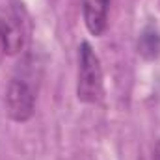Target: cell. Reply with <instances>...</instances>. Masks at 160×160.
<instances>
[{"label": "cell", "instance_id": "obj_5", "mask_svg": "<svg viewBox=\"0 0 160 160\" xmlns=\"http://www.w3.org/2000/svg\"><path fill=\"white\" fill-rule=\"evenodd\" d=\"M136 48H138V54L143 60H157V58H160V30L155 24H147L140 32Z\"/></svg>", "mask_w": 160, "mask_h": 160}, {"label": "cell", "instance_id": "obj_4", "mask_svg": "<svg viewBox=\"0 0 160 160\" xmlns=\"http://www.w3.org/2000/svg\"><path fill=\"white\" fill-rule=\"evenodd\" d=\"M110 0H82V17L88 32L95 38L102 36L108 26Z\"/></svg>", "mask_w": 160, "mask_h": 160}, {"label": "cell", "instance_id": "obj_1", "mask_svg": "<svg viewBox=\"0 0 160 160\" xmlns=\"http://www.w3.org/2000/svg\"><path fill=\"white\" fill-rule=\"evenodd\" d=\"M36 71L26 65H19L6 89V114L15 123H26L34 116L38 101V82L34 84Z\"/></svg>", "mask_w": 160, "mask_h": 160}, {"label": "cell", "instance_id": "obj_2", "mask_svg": "<svg viewBox=\"0 0 160 160\" xmlns=\"http://www.w3.org/2000/svg\"><path fill=\"white\" fill-rule=\"evenodd\" d=\"M102 67L97 52L88 41L78 47V73H77V99L84 104H95L102 99L104 82Z\"/></svg>", "mask_w": 160, "mask_h": 160}, {"label": "cell", "instance_id": "obj_3", "mask_svg": "<svg viewBox=\"0 0 160 160\" xmlns=\"http://www.w3.org/2000/svg\"><path fill=\"white\" fill-rule=\"evenodd\" d=\"M0 43L6 54L15 56L24 48L26 30L24 21L17 8L13 6H0Z\"/></svg>", "mask_w": 160, "mask_h": 160}, {"label": "cell", "instance_id": "obj_6", "mask_svg": "<svg viewBox=\"0 0 160 160\" xmlns=\"http://www.w3.org/2000/svg\"><path fill=\"white\" fill-rule=\"evenodd\" d=\"M153 160H160V140L155 145V151H153Z\"/></svg>", "mask_w": 160, "mask_h": 160}]
</instances>
